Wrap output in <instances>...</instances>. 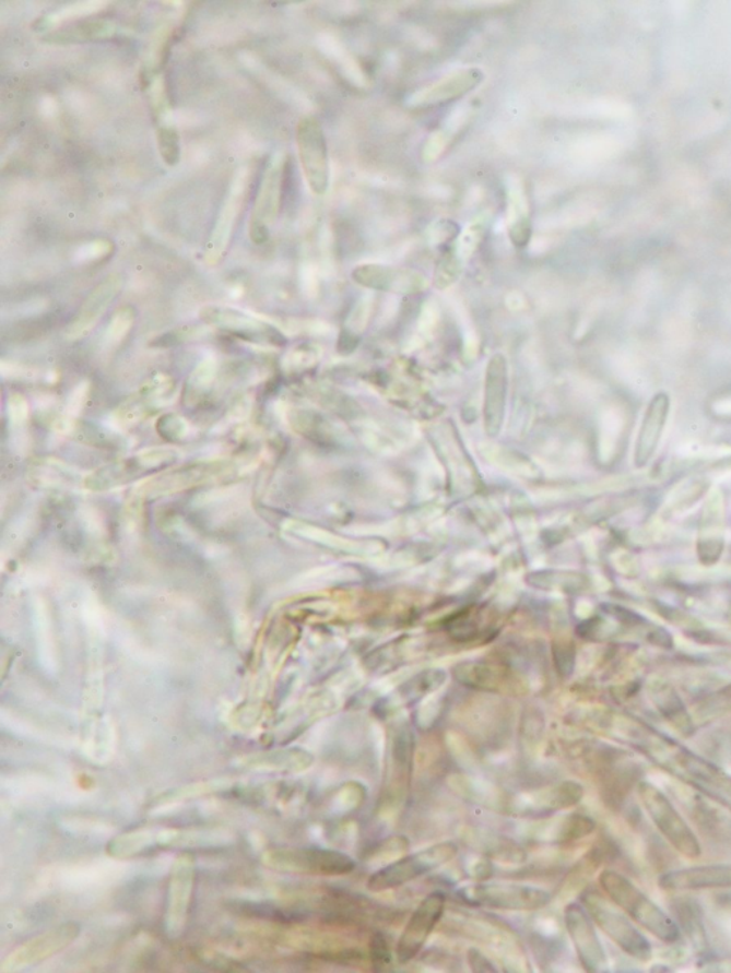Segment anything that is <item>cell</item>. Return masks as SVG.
<instances>
[{
	"mask_svg": "<svg viewBox=\"0 0 731 973\" xmlns=\"http://www.w3.org/2000/svg\"><path fill=\"white\" fill-rule=\"evenodd\" d=\"M459 849L455 842L446 841L403 856V858L389 864L388 867L380 868L370 875V878L367 879V889L372 892H385L402 887L423 875L431 874L432 870L444 867L445 864L456 858Z\"/></svg>",
	"mask_w": 731,
	"mask_h": 973,
	"instance_id": "5",
	"label": "cell"
},
{
	"mask_svg": "<svg viewBox=\"0 0 731 973\" xmlns=\"http://www.w3.org/2000/svg\"><path fill=\"white\" fill-rule=\"evenodd\" d=\"M200 318L209 324L225 330L246 340H259V342L281 343L282 336L276 329L263 321L241 313V311L225 309V307H207L200 313Z\"/></svg>",
	"mask_w": 731,
	"mask_h": 973,
	"instance_id": "16",
	"label": "cell"
},
{
	"mask_svg": "<svg viewBox=\"0 0 731 973\" xmlns=\"http://www.w3.org/2000/svg\"><path fill=\"white\" fill-rule=\"evenodd\" d=\"M316 354L309 348H297L288 354L286 365L291 370L304 369V367L314 365Z\"/></svg>",
	"mask_w": 731,
	"mask_h": 973,
	"instance_id": "42",
	"label": "cell"
},
{
	"mask_svg": "<svg viewBox=\"0 0 731 973\" xmlns=\"http://www.w3.org/2000/svg\"><path fill=\"white\" fill-rule=\"evenodd\" d=\"M594 830L596 822L588 817V815L583 814L567 815V817H563L562 819L543 822V826L538 828L540 833L539 836L543 838V841L551 842H573L583 840V838L593 833Z\"/></svg>",
	"mask_w": 731,
	"mask_h": 973,
	"instance_id": "27",
	"label": "cell"
},
{
	"mask_svg": "<svg viewBox=\"0 0 731 973\" xmlns=\"http://www.w3.org/2000/svg\"><path fill=\"white\" fill-rule=\"evenodd\" d=\"M370 961L376 972H384L392 966V952L384 934L375 933L370 939Z\"/></svg>",
	"mask_w": 731,
	"mask_h": 973,
	"instance_id": "35",
	"label": "cell"
},
{
	"mask_svg": "<svg viewBox=\"0 0 731 973\" xmlns=\"http://www.w3.org/2000/svg\"><path fill=\"white\" fill-rule=\"evenodd\" d=\"M445 910L446 895L441 891L428 893L421 905L414 910L406 928L400 935L398 948H396V958L400 965H406L421 953L433 929L444 916Z\"/></svg>",
	"mask_w": 731,
	"mask_h": 973,
	"instance_id": "10",
	"label": "cell"
},
{
	"mask_svg": "<svg viewBox=\"0 0 731 973\" xmlns=\"http://www.w3.org/2000/svg\"><path fill=\"white\" fill-rule=\"evenodd\" d=\"M225 470L222 464H198L176 470V472L163 474L146 484L149 493L156 495H166V493H175L185 490L192 486H197L207 479L217 476Z\"/></svg>",
	"mask_w": 731,
	"mask_h": 973,
	"instance_id": "23",
	"label": "cell"
},
{
	"mask_svg": "<svg viewBox=\"0 0 731 973\" xmlns=\"http://www.w3.org/2000/svg\"><path fill=\"white\" fill-rule=\"evenodd\" d=\"M484 230H486V227H484L482 222L473 223L472 226L468 227V230L462 235V239H460L458 248L460 258H469L476 250L483 239Z\"/></svg>",
	"mask_w": 731,
	"mask_h": 973,
	"instance_id": "38",
	"label": "cell"
},
{
	"mask_svg": "<svg viewBox=\"0 0 731 973\" xmlns=\"http://www.w3.org/2000/svg\"><path fill=\"white\" fill-rule=\"evenodd\" d=\"M174 459L175 453H172V451H146V453L139 454L137 458L119 461V463L101 468L99 472L87 478L86 486L93 488V490L116 487L119 484L142 476L149 470L160 468L162 465L169 464Z\"/></svg>",
	"mask_w": 731,
	"mask_h": 973,
	"instance_id": "13",
	"label": "cell"
},
{
	"mask_svg": "<svg viewBox=\"0 0 731 973\" xmlns=\"http://www.w3.org/2000/svg\"><path fill=\"white\" fill-rule=\"evenodd\" d=\"M216 371L217 366L213 358H207V360L199 363L197 369L190 375L188 383H186L185 402L189 407L197 406L200 400L209 393L214 377H216Z\"/></svg>",
	"mask_w": 731,
	"mask_h": 973,
	"instance_id": "32",
	"label": "cell"
},
{
	"mask_svg": "<svg viewBox=\"0 0 731 973\" xmlns=\"http://www.w3.org/2000/svg\"><path fill=\"white\" fill-rule=\"evenodd\" d=\"M632 748L653 762L661 771L692 786L697 793L706 795L731 812V775L715 763L697 756L647 724L637 729Z\"/></svg>",
	"mask_w": 731,
	"mask_h": 973,
	"instance_id": "1",
	"label": "cell"
},
{
	"mask_svg": "<svg viewBox=\"0 0 731 973\" xmlns=\"http://www.w3.org/2000/svg\"><path fill=\"white\" fill-rule=\"evenodd\" d=\"M553 655L558 674H561L562 677H569L573 669H575L576 664V653L573 645H557L553 651Z\"/></svg>",
	"mask_w": 731,
	"mask_h": 973,
	"instance_id": "40",
	"label": "cell"
},
{
	"mask_svg": "<svg viewBox=\"0 0 731 973\" xmlns=\"http://www.w3.org/2000/svg\"><path fill=\"white\" fill-rule=\"evenodd\" d=\"M731 712V684L705 698L693 712L696 725L711 723Z\"/></svg>",
	"mask_w": 731,
	"mask_h": 973,
	"instance_id": "33",
	"label": "cell"
},
{
	"mask_svg": "<svg viewBox=\"0 0 731 973\" xmlns=\"http://www.w3.org/2000/svg\"><path fill=\"white\" fill-rule=\"evenodd\" d=\"M581 903L594 924L628 957L640 962H649L653 958L649 939L617 910L616 903L610 901L609 897H603L596 889H588L581 895Z\"/></svg>",
	"mask_w": 731,
	"mask_h": 973,
	"instance_id": "3",
	"label": "cell"
},
{
	"mask_svg": "<svg viewBox=\"0 0 731 973\" xmlns=\"http://www.w3.org/2000/svg\"><path fill=\"white\" fill-rule=\"evenodd\" d=\"M315 758L300 748L278 749V751L255 754L244 760L254 770L278 772H302L311 767Z\"/></svg>",
	"mask_w": 731,
	"mask_h": 973,
	"instance_id": "26",
	"label": "cell"
},
{
	"mask_svg": "<svg viewBox=\"0 0 731 973\" xmlns=\"http://www.w3.org/2000/svg\"><path fill=\"white\" fill-rule=\"evenodd\" d=\"M637 794H639L642 808L646 809L651 822L665 838V841L686 858H698L701 855V845L696 833L670 803L663 791L651 782L640 781L637 784Z\"/></svg>",
	"mask_w": 731,
	"mask_h": 973,
	"instance_id": "4",
	"label": "cell"
},
{
	"mask_svg": "<svg viewBox=\"0 0 731 973\" xmlns=\"http://www.w3.org/2000/svg\"><path fill=\"white\" fill-rule=\"evenodd\" d=\"M279 202H281V175L273 167L264 177L262 189L256 199L255 214L250 225V237L256 245L268 241V225L276 217Z\"/></svg>",
	"mask_w": 731,
	"mask_h": 973,
	"instance_id": "21",
	"label": "cell"
},
{
	"mask_svg": "<svg viewBox=\"0 0 731 973\" xmlns=\"http://www.w3.org/2000/svg\"><path fill=\"white\" fill-rule=\"evenodd\" d=\"M447 674L444 669H426L404 683L394 693L396 705H411L423 700L428 693L439 690L446 683Z\"/></svg>",
	"mask_w": 731,
	"mask_h": 973,
	"instance_id": "29",
	"label": "cell"
},
{
	"mask_svg": "<svg viewBox=\"0 0 731 973\" xmlns=\"http://www.w3.org/2000/svg\"><path fill=\"white\" fill-rule=\"evenodd\" d=\"M460 273V262L459 259H456L455 256H446V258L440 260L439 265H437L435 283L439 288H445L450 286L456 282V278L459 277Z\"/></svg>",
	"mask_w": 731,
	"mask_h": 973,
	"instance_id": "37",
	"label": "cell"
},
{
	"mask_svg": "<svg viewBox=\"0 0 731 973\" xmlns=\"http://www.w3.org/2000/svg\"><path fill=\"white\" fill-rule=\"evenodd\" d=\"M114 34V23L107 21H85L73 23L71 26L54 32V34L45 36L44 40L46 44L56 45L81 44V41L105 39V37Z\"/></svg>",
	"mask_w": 731,
	"mask_h": 973,
	"instance_id": "28",
	"label": "cell"
},
{
	"mask_svg": "<svg viewBox=\"0 0 731 973\" xmlns=\"http://www.w3.org/2000/svg\"><path fill=\"white\" fill-rule=\"evenodd\" d=\"M297 147L311 192L325 194L330 181L328 143L315 116H306L297 126Z\"/></svg>",
	"mask_w": 731,
	"mask_h": 973,
	"instance_id": "8",
	"label": "cell"
},
{
	"mask_svg": "<svg viewBox=\"0 0 731 973\" xmlns=\"http://www.w3.org/2000/svg\"><path fill=\"white\" fill-rule=\"evenodd\" d=\"M134 320V313L130 309L120 310L114 321H111L109 330H107V340L110 344L122 342L126 334L129 333Z\"/></svg>",
	"mask_w": 731,
	"mask_h": 973,
	"instance_id": "36",
	"label": "cell"
},
{
	"mask_svg": "<svg viewBox=\"0 0 731 973\" xmlns=\"http://www.w3.org/2000/svg\"><path fill=\"white\" fill-rule=\"evenodd\" d=\"M674 916L680 930L686 934L697 952H706L709 948L701 906L692 897H679L672 903Z\"/></svg>",
	"mask_w": 731,
	"mask_h": 973,
	"instance_id": "25",
	"label": "cell"
},
{
	"mask_svg": "<svg viewBox=\"0 0 731 973\" xmlns=\"http://www.w3.org/2000/svg\"><path fill=\"white\" fill-rule=\"evenodd\" d=\"M157 430H160L162 436H165V439H181V437L186 436V432H188V423L179 416L166 414V416L161 417L160 422H157Z\"/></svg>",
	"mask_w": 731,
	"mask_h": 973,
	"instance_id": "39",
	"label": "cell"
},
{
	"mask_svg": "<svg viewBox=\"0 0 731 973\" xmlns=\"http://www.w3.org/2000/svg\"><path fill=\"white\" fill-rule=\"evenodd\" d=\"M599 883L610 901L616 903L617 907H621L636 924L642 926L647 933L653 935L661 942L672 945L682 939V930H680L676 921L665 914L659 905H656L625 875L618 874L616 870L604 869L600 874Z\"/></svg>",
	"mask_w": 731,
	"mask_h": 973,
	"instance_id": "2",
	"label": "cell"
},
{
	"mask_svg": "<svg viewBox=\"0 0 731 973\" xmlns=\"http://www.w3.org/2000/svg\"><path fill=\"white\" fill-rule=\"evenodd\" d=\"M194 877H197L194 856L180 855L172 868L169 889H167L165 926L170 938H179L188 924Z\"/></svg>",
	"mask_w": 731,
	"mask_h": 973,
	"instance_id": "9",
	"label": "cell"
},
{
	"mask_svg": "<svg viewBox=\"0 0 731 973\" xmlns=\"http://www.w3.org/2000/svg\"><path fill=\"white\" fill-rule=\"evenodd\" d=\"M87 391H90V383H83L73 391L68 404V413L71 412L72 416H76L79 410H82L83 403H85L87 397Z\"/></svg>",
	"mask_w": 731,
	"mask_h": 973,
	"instance_id": "45",
	"label": "cell"
},
{
	"mask_svg": "<svg viewBox=\"0 0 731 973\" xmlns=\"http://www.w3.org/2000/svg\"><path fill=\"white\" fill-rule=\"evenodd\" d=\"M460 893L474 905L503 911H538L552 900L544 889L507 882L479 883Z\"/></svg>",
	"mask_w": 731,
	"mask_h": 973,
	"instance_id": "7",
	"label": "cell"
},
{
	"mask_svg": "<svg viewBox=\"0 0 731 973\" xmlns=\"http://www.w3.org/2000/svg\"><path fill=\"white\" fill-rule=\"evenodd\" d=\"M565 924L581 966L591 973L606 972L609 970L606 951L600 942L594 922L586 907L580 903H570L565 911Z\"/></svg>",
	"mask_w": 731,
	"mask_h": 973,
	"instance_id": "11",
	"label": "cell"
},
{
	"mask_svg": "<svg viewBox=\"0 0 731 973\" xmlns=\"http://www.w3.org/2000/svg\"><path fill=\"white\" fill-rule=\"evenodd\" d=\"M659 887L668 892L729 889L731 888V865H701V867L670 870V873L661 875Z\"/></svg>",
	"mask_w": 731,
	"mask_h": 973,
	"instance_id": "15",
	"label": "cell"
},
{
	"mask_svg": "<svg viewBox=\"0 0 731 973\" xmlns=\"http://www.w3.org/2000/svg\"><path fill=\"white\" fill-rule=\"evenodd\" d=\"M157 143H160L161 155L163 161L166 162V165H178L180 159V144L179 134L176 132V129L161 128L160 132H157Z\"/></svg>",
	"mask_w": 731,
	"mask_h": 973,
	"instance_id": "34",
	"label": "cell"
},
{
	"mask_svg": "<svg viewBox=\"0 0 731 973\" xmlns=\"http://www.w3.org/2000/svg\"><path fill=\"white\" fill-rule=\"evenodd\" d=\"M27 413H30V407H27L26 400L19 394L11 395V399H9V414H11V420L13 423H22L23 420H26Z\"/></svg>",
	"mask_w": 731,
	"mask_h": 973,
	"instance_id": "44",
	"label": "cell"
},
{
	"mask_svg": "<svg viewBox=\"0 0 731 973\" xmlns=\"http://www.w3.org/2000/svg\"><path fill=\"white\" fill-rule=\"evenodd\" d=\"M468 961L473 972L477 973H496L497 968L493 965L486 956H483L476 948H470L468 952Z\"/></svg>",
	"mask_w": 731,
	"mask_h": 973,
	"instance_id": "43",
	"label": "cell"
},
{
	"mask_svg": "<svg viewBox=\"0 0 731 973\" xmlns=\"http://www.w3.org/2000/svg\"><path fill=\"white\" fill-rule=\"evenodd\" d=\"M585 796V788L576 781H563L533 791L515 805L519 811L546 814L575 807Z\"/></svg>",
	"mask_w": 731,
	"mask_h": 973,
	"instance_id": "18",
	"label": "cell"
},
{
	"mask_svg": "<svg viewBox=\"0 0 731 973\" xmlns=\"http://www.w3.org/2000/svg\"><path fill=\"white\" fill-rule=\"evenodd\" d=\"M506 397V367L503 357L495 356L488 365L486 383V425L491 435L499 431L505 410Z\"/></svg>",
	"mask_w": 731,
	"mask_h": 973,
	"instance_id": "24",
	"label": "cell"
},
{
	"mask_svg": "<svg viewBox=\"0 0 731 973\" xmlns=\"http://www.w3.org/2000/svg\"><path fill=\"white\" fill-rule=\"evenodd\" d=\"M353 278L362 286L400 293V295H413L425 290L426 277L413 270L396 269L384 264H363L353 272Z\"/></svg>",
	"mask_w": 731,
	"mask_h": 973,
	"instance_id": "14",
	"label": "cell"
},
{
	"mask_svg": "<svg viewBox=\"0 0 731 973\" xmlns=\"http://www.w3.org/2000/svg\"><path fill=\"white\" fill-rule=\"evenodd\" d=\"M484 73L477 68H468L463 71L449 74L439 82L422 88L411 99L414 106H439L460 99L474 91L483 82Z\"/></svg>",
	"mask_w": 731,
	"mask_h": 973,
	"instance_id": "17",
	"label": "cell"
},
{
	"mask_svg": "<svg viewBox=\"0 0 731 973\" xmlns=\"http://www.w3.org/2000/svg\"><path fill=\"white\" fill-rule=\"evenodd\" d=\"M268 868L279 873L340 877L353 873L356 863L343 852L325 849H273L263 855Z\"/></svg>",
	"mask_w": 731,
	"mask_h": 973,
	"instance_id": "6",
	"label": "cell"
},
{
	"mask_svg": "<svg viewBox=\"0 0 731 973\" xmlns=\"http://www.w3.org/2000/svg\"><path fill=\"white\" fill-rule=\"evenodd\" d=\"M650 698L655 702L661 715L679 731L684 737L695 734L697 725L693 715L688 714L686 705L679 693L670 684L653 683L650 686Z\"/></svg>",
	"mask_w": 731,
	"mask_h": 973,
	"instance_id": "22",
	"label": "cell"
},
{
	"mask_svg": "<svg viewBox=\"0 0 731 973\" xmlns=\"http://www.w3.org/2000/svg\"><path fill=\"white\" fill-rule=\"evenodd\" d=\"M696 640L707 644L731 645V632H698Z\"/></svg>",
	"mask_w": 731,
	"mask_h": 973,
	"instance_id": "46",
	"label": "cell"
},
{
	"mask_svg": "<svg viewBox=\"0 0 731 973\" xmlns=\"http://www.w3.org/2000/svg\"><path fill=\"white\" fill-rule=\"evenodd\" d=\"M155 846V831L134 830L114 838L107 845V854L114 858H132Z\"/></svg>",
	"mask_w": 731,
	"mask_h": 973,
	"instance_id": "31",
	"label": "cell"
},
{
	"mask_svg": "<svg viewBox=\"0 0 731 973\" xmlns=\"http://www.w3.org/2000/svg\"><path fill=\"white\" fill-rule=\"evenodd\" d=\"M79 930H81L79 925L69 922V924L60 925L58 928L39 935V937L27 940L26 944H23L22 947L15 949L11 956L4 959L2 965H0V971L15 972L44 962L45 959L54 957L56 953L63 951L64 948H68L78 938Z\"/></svg>",
	"mask_w": 731,
	"mask_h": 973,
	"instance_id": "12",
	"label": "cell"
},
{
	"mask_svg": "<svg viewBox=\"0 0 731 973\" xmlns=\"http://www.w3.org/2000/svg\"><path fill=\"white\" fill-rule=\"evenodd\" d=\"M221 788V784H216V782H204V784H192L189 786H185V788L172 791L169 795H166L163 800H179L186 798H193V796H199L203 794L213 793Z\"/></svg>",
	"mask_w": 731,
	"mask_h": 973,
	"instance_id": "41",
	"label": "cell"
},
{
	"mask_svg": "<svg viewBox=\"0 0 731 973\" xmlns=\"http://www.w3.org/2000/svg\"><path fill=\"white\" fill-rule=\"evenodd\" d=\"M120 287H122V281H120L119 276H110L104 283H101L93 290L92 295L87 297V300L83 302L81 310H79L71 328L68 330V337L76 340L86 336L95 328L97 321L101 320L102 315L105 313L111 300L118 295Z\"/></svg>",
	"mask_w": 731,
	"mask_h": 973,
	"instance_id": "20",
	"label": "cell"
},
{
	"mask_svg": "<svg viewBox=\"0 0 731 973\" xmlns=\"http://www.w3.org/2000/svg\"><path fill=\"white\" fill-rule=\"evenodd\" d=\"M455 678L464 687L479 691H497L503 686V674L492 665L462 663L455 668Z\"/></svg>",
	"mask_w": 731,
	"mask_h": 973,
	"instance_id": "30",
	"label": "cell"
},
{
	"mask_svg": "<svg viewBox=\"0 0 731 973\" xmlns=\"http://www.w3.org/2000/svg\"><path fill=\"white\" fill-rule=\"evenodd\" d=\"M669 410L670 399L664 393L656 395L647 407L636 441L635 464L637 467H645L658 450L665 422H668Z\"/></svg>",
	"mask_w": 731,
	"mask_h": 973,
	"instance_id": "19",
	"label": "cell"
}]
</instances>
